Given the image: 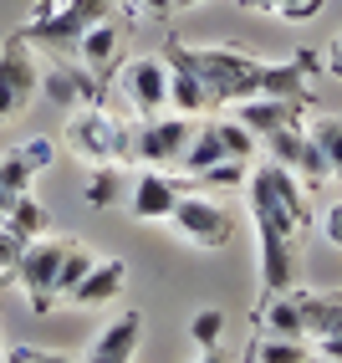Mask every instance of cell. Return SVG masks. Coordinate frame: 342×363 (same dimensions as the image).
Here are the masks:
<instances>
[{
	"instance_id": "1",
	"label": "cell",
	"mask_w": 342,
	"mask_h": 363,
	"mask_svg": "<svg viewBox=\"0 0 342 363\" xmlns=\"http://www.w3.org/2000/svg\"><path fill=\"white\" fill-rule=\"evenodd\" d=\"M246 195H251L256 235H261V286L266 292H286L291 286V235L307 225V195H302L297 174L281 164L251 169Z\"/></svg>"
},
{
	"instance_id": "2",
	"label": "cell",
	"mask_w": 342,
	"mask_h": 363,
	"mask_svg": "<svg viewBox=\"0 0 342 363\" xmlns=\"http://www.w3.org/2000/svg\"><path fill=\"white\" fill-rule=\"evenodd\" d=\"M194 67H200V77L210 87V103H240V98H256L261 92L271 62H256L246 52H235V46H200V52H194Z\"/></svg>"
},
{
	"instance_id": "3",
	"label": "cell",
	"mask_w": 342,
	"mask_h": 363,
	"mask_svg": "<svg viewBox=\"0 0 342 363\" xmlns=\"http://www.w3.org/2000/svg\"><path fill=\"white\" fill-rule=\"evenodd\" d=\"M128 143H133V128H123L103 103L72 113L67 123V149L87 164H128Z\"/></svg>"
},
{
	"instance_id": "4",
	"label": "cell",
	"mask_w": 342,
	"mask_h": 363,
	"mask_svg": "<svg viewBox=\"0 0 342 363\" xmlns=\"http://www.w3.org/2000/svg\"><path fill=\"white\" fill-rule=\"evenodd\" d=\"M41 92V52L26 31H16L0 46V123L21 118Z\"/></svg>"
},
{
	"instance_id": "5",
	"label": "cell",
	"mask_w": 342,
	"mask_h": 363,
	"mask_svg": "<svg viewBox=\"0 0 342 363\" xmlns=\"http://www.w3.org/2000/svg\"><path fill=\"white\" fill-rule=\"evenodd\" d=\"M164 225H174V235L184 240V246H194V251H225L235 240V215L220 200H210L205 189L200 195H179L174 215H169Z\"/></svg>"
},
{
	"instance_id": "6",
	"label": "cell",
	"mask_w": 342,
	"mask_h": 363,
	"mask_svg": "<svg viewBox=\"0 0 342 363\" xmlns=\"http://www.w3.org/2000/svg\"><path fill=\"white\" fill-rule=\"evenodd\" d=\"M113 16V0H62L52 16H36L26 36L36 41V52H52V57H72V46L77 36L92 26V21Z\"/></svg>"
},
{
	"instance_id": "7",
	"label": "cell",
	"mask_w": 342,
	"mask_h": 363,
	"mask_svg": "<svg viewBox=\"0 0 342 363\" xmlns=\"http://www.w3.org/2000/svg\"><path fill=\"white\" fill-rule=\"evenodd\" d=\"M189 133L194 123L184 113H154L133 128V143H128V164H149V169H179L184 149H189Z\"/></svg>"
},
{
	"instance_id": "8",
	"label": "cell",
	"mask_w": 342,
	"mask_h": 363,
	"mask_svg": "<svg viewBox=\"0 0 342 363\" xmlns=\"http://www.w3.org/2000/svg\"><path fill=\"white\" fill-rule=\"evenodd\" d=\"M62 251H67V240H52V235L26 240V251H21L16 281L26 286V297H31L36 312H57V272H62Z\"/></svg>"
},
{
	"instance_id": "9",
	"label": "cell",
	"mask_w": 342,
	"mask_h": 363,
	"mask_svg": "<svg viewBox=\"0 0 342 363\" xmlns=\"http://www.w3.org/2000/svg\"><path fill=\"white\" fill-rule=\"evenodd\" d=\"M113 82H118L123 103L138 118H154V113L169 108V67H164V57H133L123 67H113Z\"/></svg>"
},
{
	"instance_id": "10",
	"label": "cell",
	"mask_w": 342,
	"mask_h": 363,
	"mask_svg": "<svg viewBox=\"0 0 342 363\" xmlns=\"http://www.w3.org/2000/svg\"><path fill=\"white\" fill-rule=\"evenodd\" d=\"M41 92L62 108H92L103 103V77L92 67H82L77 57H52L41 67Z\"/></svg>"
},
{
	"instance_id": "11",
	"label": "cell",
	"mask_w": 342,
	"mask_h": 363,
	"mask_svg": "<svg viewBox=\"0 0 342 363\" xmlns=\"http://www.w3.org/2000/svg\"><path fill=\"white\" fill-rule=\"evenodd\" d=\"M159 57H164V67H169V108L184 113V118L215 108V103H210V87H205V77H200V67H194V52H189L184 41H169Z\"/></svg>"
},
{
	"instance_id": "12",
	"label": "cell",
	"mask_w": 342,
	"mask_h": 363,
	"mask_svg": "<svg viewBox=\"0 0 342 363\" xmlns=\"http://www.w3.org/2000/svg\"><path fill=\"white\" fill-rule=\"evenodd\" d=\"M179 195H184L179 174L138 164L133 189H128V215H133V220H169V215H174V205H179Z\"/></svg>"
},
{
	"instance_id": "13",
	"label": "cell",
	"mask_w": 342,
	"mask_h": 363,
	"mask_svg": "<svg viewBox=\"0 0 342 363\" xmlns=\"http://www.w3.org/2000/svg\"><path fill=\"white\" fill-rule=\"evenodd\" d=\"M138 337H143V312L138 307H118L103 323V333L87 343L82 358H92V363H128L138 353Z\"/></svg>"
},
{
	"instance_id": "14",
	"label": "cell",
	"mask_w": 342,
	"mask_h": 363,
	"mask_svg": "<svg viewBox=\"0 0 342 363\" xmlns=\"http://www.w3.org/2000/svg\"><path fill=\"white\" fill-rule=\"evenodd\" d=\"M128 286V266H123V256H97L92 261V272L72 286V297H67V307H108V302H118V292Z\"/></svg>"
},
{
	"instance_id": "15",
	"label": "cell",
	"mask_w": 342,
	"mask_h": 363,
	"mask_svg": "<svg viewBox=\"0 0 342 363\" xmlns=\"http://www.w3.org/2000/svg\"><path fill=\"white\" fill-rule=\"evenodd\" d=\"M118 52H123V26H118L113 16L92 21V26L77 36V46H72V57H77L82 67H92L97 77H113V67H118Z\"/></svg>"
},
{
	"instance_id": "16",
	"label": "cell",
	"mask_w": 342,
	"mask_h": 363,
	"mask_svg": "<svg viewBox=\"0 0 342 363\" xmlns=\"http://www.w3.org/2000/svg\"><path fill=\"white\" fill-rule=\"evenodd\" d=\"M235 118L256 138H266V133H276L286 123H297V118H302V98H271V92H256V98H240L235 103Z\"/></svg>"
},
{
	"instance_id": "17",
	"label": "cell",
	"mask_w": 342,
	"mask_h": 363,
	"mask_svg": "<svg viewBox=\"0 0 342 363\" xmlns=\"http://www.w3.org/2000/svg\"><path fill=\"white\" fill-rule=\"evenodd\" d=\"M256 323H261V333H276V337H307V328H302V302H297V292H266L261 297V312H256Z\"/></svg>"
},
{
	"instance_id": "18",
	"label": "cell",
	"mask_w": 342,
	"mask_h": 363,
	"mask_svg": "<svg viewBox=\"0 0 342 363\" xmlns=\"http://www.w3.org/2000/svg\"><path fill=\"white\" fill-rule=\"evenodd\" d=\"M220 159H230V154H225V138H220L215 123H205V128H194V133H189V149H184L179 169H184V174H205V169L220 164Z\"/></svg>"
},
{
	"instance_id": "19",
	"label": "cell",
	"mask_w": 342,
	"mask_h": 363,
	"mask_svg": "<svg viewBox=\"0 0 342 363\" xmlns=\"http://www.w3.org/2000/svg\"><path fill=\"white\" fill-rule=\"evenodd\" d=\"M251 358L256 363H307L317 358L307 337H276V333H261L256 343H251Z\"/></svg>"
},
{
	"instance_id": "20",
	"label": "cell",
	"mask_w": 342,
	"mask_h": 363,
	"mask_svg": "<svg viewBox=\"0 0 342 363\" xmlns=\"http://www.w3.org/2000/svg\"><path fill=\"white\" fill-rule=\"evenodd\" d=\"M261 143H266V154H271V164H281V169L297 174V164H302V154H307V128H302V123H286V128H276V133H266Z\"/></svg>"
},
{
	"instance_id": "21",
	"label": "cell",
	"mask_w": 342,
	"mask_h": 363,
	"mask_svg": "<svg viewBox=\"0 0 342 363\" xmlns=\"http://www.w3.org/2000/svg\"><path fill=\"white\" fill-rule=\"evenodd\" d=\"M6 225H11L16 235L36 240V235H46V230H52V210H46L36 195H21V200L11 205V215H6Z\"/></svg>"
},
{
	"instance_id": "22",
	"label": "cell",
	"mask_w": 342,
	"mask_h": 363,
	"mask_svg": "<svg viewBox=\"0 0 342 363\" xmlns=\"http://www.w3.org/2000/svg\"><path fill=\"white\" fill-rule=\"evenodd\" d=\"M92 261H97L92 246H77V240H67V251H62V272H57V307L72 297V286H77V281L92 272Z\"/></svg>"
},
{
	"instance_id": "23",
	"label": "cell",
	"mask_w": 342,
	"mask_h": 363,
	"mask_svg": "<svg viewBox=\"0 0 342 363\" xmlns=\"http://www.w3.org/2000/svg\"><path fill=\"white\" fill-rule=\"evenodd\" d=\"M312 138H317V149L327 154V174L332 179H342V113H322V118H312V128H307Z\"/></svg>"
},
{
	"instance_id": "24",
	"label": "cell",
	"mask_w": 342,
	"mask_h": 363,
	"mask_svg": "<svg viewBox=\"0 0 342 363\" xmlns=\"http://www.w3.org/2000/svg\"><path fill=\"white\" fill-rule=\"evenodd\" d=\"M118 195H123V164H97L87 189H82V200L92 210H108V205H118Z\"/></svg>"
},
{
	"instance_id": "25",
	"label": "cell",
	"mask_w": 342,
	"mask_h": 363,
	"mask_svg": "<svg viewBox=\"0 0 342 363\" xmlns=\"http://www.w3.org/2000/svg\"><path fill=\"white\" fill-rule=\"evenodd\" d=\"M225 312H220V307H200V312H194V318H189V337H194V348H200V353H215V343H220V337H225Z\"/></svg>"
},
{
	"instance_id": "26",
	"label": "cell",
	"mask_w": 342,
	"mask_h": 363,
	"mask_svg": "<svg viewBox=\"0 0 342 363\" xmlns=\"http://www.w3.org/2000/svg\"><path fill=\"white\" fill-rule=\"evenodd\" d=\"M200 179V189H240L251 179V159H220V164H210L205 174H194Z\"/></svg>"
},
{
	"instance_id": "27",
	"label": "cell",
	"mask_w": 342,
	"mask_h": 363,
	"mask_svg": "<svg viewBox=\"0 0 342 363\" xmlns=\"http://www.w3.org/2000/svg\"><path fill=\"white\" fill-rule=\"evenodd\" d=\"M215 128H220V138H225V154H230V159H251L256 143H261L246 123H240V118H225V123H215Z\"/></svg>"
},
{
	"instance_id": "28",
	"label": "cell",
	"mask_w": 342,
	"mask_h": 363,
	"mask_svg": "<svg viewBox=\"0 0 342 363\" xmlns=\"http://www.w3.org/2000/svg\"><path fill=\"white\" fill-rule=\"evenodd\" d=\"M21 251H26V235H16L6 220H0V286H11V281H16Z\"/></svg>"
},
{
	"instance_id": "29",
	"label": "cell",
	"mask_w": 342,
	"mask_h": 363,
	"mask_svg": "<svg viewBox=\"0 0 342 363\" xmlns=\"http://www.w3.org/2000/svg\"><path fill=\"white\" fill-rule=\"evenodd\" d=\"M322 6H327V0H266L261 11H276L281 21H297V26H302V21H312Z\"/></svg>"
},
{
	"instance_id": "30",
	"label": "cell",
	"mask_w": 342,
	"mask_h": 363,
	"mask_svg": "<svg viewBox=\"0 0 342 363\" xmlns=\"http://www.w3.org/2000/svg\"><path fill=\"white\" fill-rule=\"evenodd\" d=\"M16 154H21V159H26V164L36 169V174H41V169H52L57 143H52V138H21V143H16Z\"/></svg>"
},
{
	"instance_id": "31",
	"label": "cell",
	"mask_w": 342,
	"mask_h": 363,
	"mask_svg": "<svg viewBox=\"0 0 342 363\" xmlns=\"http://www.w3.org/2000/svg\"><path fill=\"white\" fill-rule=\"evenodd\" d=\"M6 358H11V363H62L67 353H57V348H36V343H16V348H6Z\"/></svg>"
},
{
	"instance_id": "32",
	"label": "cell",
	"mask_w": 342,
	"mask_h": 363,
	"mask_svg": "<svg viewBox=\"0 0 342 363\" xmlns=\"http://www.w3.org/2000/svg\"><path fill=\"white\" fill-rule=\"evenodd\" d=\"M322 235H327V240H332V246L342 251V205H332V210L322 215Z\"/></svg>"
},
{
	"instance_id": "33",
	"label": "cell",
	"mask_w": 342,
	"mask_h": 363,
	"mask_svg": "<svg viewBox=\"0 0 342 363\" xmlns=\"http://www.w3.org/2000/svg\"><path fill=\"white\" fill-rule=\"evenodd\" d=\"M312 353H317V358H342V333H327V337H312Z\"/></svg>"
},
{
	"instance_id": "34",
	"label": "cell",
	"mask_w": 342,
	"mask_h": 363,
	"mask_svg": "<svg viewBox=\"0 0 342 363\" xmlns=\"http://www.w3.org/2000/svg\"><path fill=\"white\" fill-rule=\"evenodd\" d=\"M138 11H154V16H174V0H138Z\"/></svg>"
},
{
	"instance_id": "35",
	"label": "cell",
	"mask_w": 342,
	"mask_h": 363,
	"mask_svg": "<svg viewBox=\"0 0 342 363\" xmlns=\"http://www.w3.org/2000/svg\"><path fill=\"white\" fill-rule=\"evenodd\" d=\"M327 72H332V77H342V36L332 41V52H327Z\"/></svg>"
},
{
	"instance_id": "36",
	"label": "cell",
	"mask_w": 342,
	"mask_h": 363,
	"mask_svg": "<svg viewBox=\"0 0 342 363\" xmlns=\"http://www.w3.org/2000/svg\"><path fill=\"white\" fill-rule=\"evenodd\" d=\"M57 6H62V0H41V6H36V16H52Z\"/></svg>"
},
{
	"instance_id": "37",
	"label": "cell",
	"mask_w": 342,
	"mask_h": 363,
	"mask_svg": "<svg viewBox=\"0 0 342 363\" xmlns=\"http://www.w3.org/2000/svg\"><path fill=\"white\" fill-rule=\"evenodd\" d=\"M240 6H251V11H261V6H266V0H240Z\"/></svg>"
},
{
	"instance_id": "38",
	"label": "cell",
	"mask_w": 342,
	"mask_h": 363,
	"mask_svg": "<svg viewBox=\"0 0 342 363\" xmlns=\"http://www.w3.org/2000/svg\"><path fill=\"white\" fill-rule=\"evenodd\" d=\"M0 358H6V337H0Z\"/></svg>"
}]
</instances>
